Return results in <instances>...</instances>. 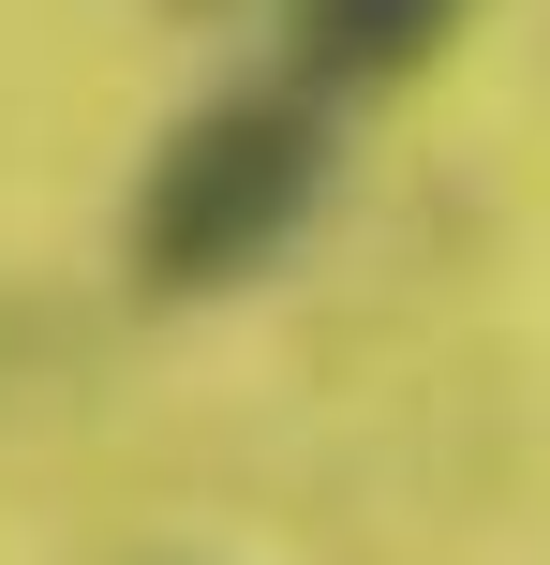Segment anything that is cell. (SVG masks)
<instances>
[{
    "label": "cell",
    "instance_id": "obj_1",
    "mask_svg": "<svg viewBox=\"0 0 550 565\" xmlns=\"http://www.w3.org/2000/svg\"><path fill=\"white\" fill-rule=\"evenodd\" d=\"M327 89L254 75V89H208L134 179V282L149 298H224L283 254L298 224L327 209Z\"/></svg>",
    "mask_w": 550,
    "mask_h": 565
},
{
    "label": "cell",
    "instance_id": "obj_2",
    "mask_svg": "<svg viewBox=\"0 0 550 565\" xmlns=\"http://www.w3.org/2000/svg\"><path fill=\"white\" fill-rule=\"evenodd\" d=\"M476 0H283V45H298V89H402L432 75V45L462 30Z\"/></svg>",
    "mask_w": 550,
    "mask_h": 565
}]
</instances>
